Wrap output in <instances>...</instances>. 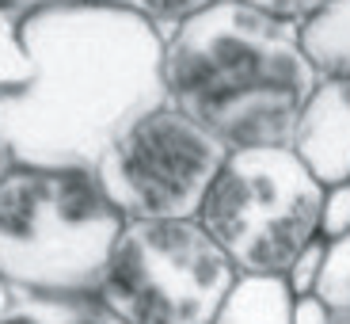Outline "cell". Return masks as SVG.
I'll use <instances>...</instances> for the list:
<instances>
[{
	"label": "cell",
	"instance_id": "1",
	"mask_svg": "<svg viewBox=\"0 0 350 324\" xmlns=\"http://www.w3.org/2000/svg\"><path fill=\"white\" fill-rule=\"evenodd\" d=\"M35 73L0 96V141L12 164L88 168L141 114L167 103V38L114 4L77 0L23 19Z\"/></svg>",
	"mask_w": 350,
	"mask_h": 324
},
{
	"label": "cell",
	"instance_id": "2",
	"mask_svg": "<svg viewBox=\"0 0 350 324\" xmlns=\"http://www.w3.org/2000/svg\"><path fill=\"white\" fill-rule=\"evenodd\" d=\"M167 103L228 149L293 145L316 77L301 27L244 0H217L187 19L164 53Z\"/></svg>",
	"mask_w": 350,
	"mask_h": 324
},
{
	"label": "cell",
	"instance_id": "3",
	"mask_svg": "<svg viewBox=\"0 0 350 324\" xmlns=\"http://www.w3.org/2000/svg\"><path fill=\"white\" fill-rule=\"evenodd\" d=\"M122 229L88 168L8 164L0 175V275L16 294H99Z\"/></svg>",
	"mask_w": 350,
	"mask_h": 324
},
{
	"label": "cell",
	"instance_id": "4",
	"mask_svg": "<svg viewBox=\"0 0 350 324\" xmlns=\"http://www.w3.org/2000/svg\"><path fill=\"white\" fill-rule=\"evenodd\" d=\"M324 184L293 145L232 149L202 202V229L225 248L240 275H286L320 237Z\"/></svg>",
	"mask_w": 350,
	"mask_h": 324
},
{
	"label": "cell",
	"instance_id": "5",
	"mask_svg": "<svg viewBox=\"0 0 350 324\" xmlns=\"http://www.w3.org/2000/svg\"><path fill=\"white\" fill-rule=\"evenodd\" d=\"M240 271L191 221H126L99 298L126 324H213Z\"/></svg>",
	"mask_w": 350,
	"mask_h": 324
},
{
	"label": "cell",
	"instance_id": "6",
	"mask_svg": "<svg viewBox=\"0 0 350 324\" xmlns=\"http://www.w3.org/2000/svg\"><path fill=\"white\" fill-rule=\"evenodd\" d=\"M228 153L206 126L164 103L141 114L103 153L96 179L126 221H191Z\"/></svg>",
	"mask_w": 350,
	"mask_h": 324
},
{
	"label": "cell",
	"instance_id": "7",
	"mask_svg": "<svg viewBox=\"0 0 350 324\" xmlns=\"http://www.w3.org/2000/svg\"><path fill=\"white\" fill-rule=\"evenodd\" d=\"M293 153L324 187L350 179V80H320L301 111Z\"/></svg>",
	"mask_w": 350,
	"mask_h": 324
},
{
	"label": "cell",
	"instance_id": "8",
	"mask_svg": "<svg viewBox=\"0 0 350 324\" xmlns=\"http://www.w3.org/2000/svg\"><path fill=\"white\" fill-rule=\"evenodd\" d=\"M293 306L286 275H240L213 324H293Z\"/></svg>",
	"mask_w": 350,
	"mask_h": 324
},
{
	"label": "cell",
	"instance_id": "9",
	"mask_svg": "<svg viewBox=\"0 0 350 324\" xmlns=\"http://www.w3.org/2000/svg\"><path fill=\"white\" fill-rule=\"evenodd\" d=\"M0 324H126L99 294H16Z\"/></svg>",
	"mask_w": 350,
	"mask_h": 324
},
{
	"label": "cell",
	"instance_id": "10",
	"mask_svg": "<svg viewBox=\"0 0 350 324\" xmlns=\"http://www.w3.org/2000/svg\"><path fill=\"white\" fill-rule=\"evenodd\" d=\"M301 42L320 80H350V0H332L301 27Z\"/></svg>",
	"mask_w": 350,
	"mask_h": 324
},
{
	"label": "cell",
	"instance_id": "11",
	"mask_svg": "<svg viewBox=\"0 0 350 324\" xmlns=\"http://www.w3.org/2000/svg\"><path fill=\"white\" fill-rule=\"evenodd\" d=\"M23 19L27 16L0 8V96L12 88H23L35 73V62L23 42Z\"/></svg>",
	"mask_w": 350,
	"mask_h": 324
},
{
	"label": "cell",
	"instance_id": "12",
	"mask_svg": "<svg viewBox=\"0 0 350 324\" xmlns=\"http://www.w3.org/2000/svg\"><path fill=\"white\" fill-rule=\"evenodd\" d=\"M99 4H114V8L133 12V16L149 19L164 38H172L187 19H194L198 12L213 8L217 0H99Z\"/></svg>",
	"mask_w": 350,
	"mask_h": 324
},
{
	"label": "cell",
	"instance_id": "13",
	"mask_svg": "<svg viewBox=\"0 0 350 324\" xmlns=\"http://www.w3.org/2000/svg\"><path fill=\"white\" fill-rule=\"evenodd\" d=\"M316 298L332 313L350 309V237L327 240V260L324 271H320V282H316Z\"/></svg>",
	"mask_w": 350,
	"mask_h": 324
},
{
	"label": "cell",
	"instance_id": "14",
	"mask_svg": "<svg viewBox=\"0 0 350 324\" xmlns=\"http://www.w3.org/2000/svg\"><path fill=\"white\" fill-rule=\"evenodd\" d=\"M324 260H327V240L316 237L301 248V256L289 263L286 282L293 290V298H312L316 294V282H320V271H324Z\"/></svg>",
	"mask_w": 350,
	"mask_h": 324
},
{
	"label": "cell",
	"instance_id": "15",
	"mask_svg": "<svg viewBox=\"0 0 350 324\" xmlns=\"http://www.w3.org/2000/svg\"><path fill=\"white\" fill-rule=\"evenodd\" d=\"M320 237L324 240L350 237V179L347 184L324 187V202H320Z\"/></svg>",
	"mask_w": 350,
	"mask_h": 324
},
{
	"label": "cell",
	"instance_id": "16",
	"mask_svg": "<svg viewBox=\"0 0 350 324\" xmlns=\"http://www.w3.org/2000/svg\"><path fill=\"white\" fill-rule=\"evenodd\" d=\"M244 4H252V8L267 12V16H274V19H286V23L305 27L316 12H324L332 0H244Z\"/></svg>",
	"mask_w": 350,
	"mask_h": 324
},
{
	"label": "cell",
	"instance_id": "17",
	"mask_svg": "<svg viewBox=\"0 0 350 324\" xmlns=\"http://www.w3.org/2000/svg\"><path fill=\"white\" fill-rule=\"evenodd\" d=\"M293 324H332V309L316 298V294L312 298H297V306H293Z\"/></svg>",
	"mask_w": 350,
	"mask_h": 324
},
{
	"label": "cell",
	"instance_id": "18",
	"mask_svg": "<svg viewBox=\"0 0 350 324\" xmlns=\"http://www.w3.org/2000/svg\"><path fill=\"white\" fill-rule=\"evenodd\" d=\"M57 4H77V0H0V8L16 12V16H35V12L57 8Z\"/></svg>",
	"mask_w": 350,
	"mask_h": 324
},
{
	"label": "cell",
	"instance_id": "19",
	"mask_svg": "<svg viewBox=\"0 0 350 324\" xmlns=\"http://www.w3.org/2000/svg\"><path fill=\"white\" fill-rule=\"evenodd\" d=\"M12 298H16V290H12L8 282H4V275H0V313L12 306Z\"/></svg>",
	"mask_w": 350,
	"mask_h": 324
},
{
	"label": "cell",
	"instance_id": "20",
	"mask_svg": "<svg viewBox=\"0 0 350 324\" xmlns=\"http://www.w3.org/2000/svg\"><path fill=\"white\" fill-rule=\"evenodd\" d=\"M332 324H350V309H342V313H332Z\"/></svg>",
	"mask_w": 350,
	"mask_h": 324
},
{
	"label": "cell",
	"instance_id": "21",
	"mask_svg": "<svg viewBox=\"0 0 350 324\" xmlns=\"http://www.w3.org/2000/svg\"><path fill=\"white\" fill-rule=\"evenodd\" d=\"M12 160H8V149H4V141H0V175H4V168H8Z\"/></svg>",
	"mask_w": 350,
	"mask_h": 324
}]
</instances>
